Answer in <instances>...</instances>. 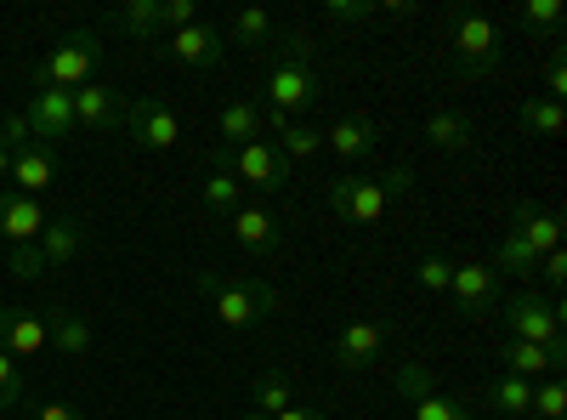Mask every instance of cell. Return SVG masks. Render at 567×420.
<instances>
[{
	"instance_id": "obj_1",
	"label": "cell",
	"mask_w": 567,
	"mask_h": 420,
	"mask_svg": "<svg viewBox=\"0 0 567 420\" xmlns=\"http://www.w3.org/2000/svg\"><path fill=\"white\" fill-rule=\"evenodd\" d=\"M194 290L216 307V318L227 324V330H256V324H267L284 296L267 285V278H245V273H199Z\"/></svg>"
},
{
	"instance_id": "obj_2",
	"label": "cell",
	"mask_w": 567,
	"mask_h": 420,
	"mask_svg": "<svg viewBox=\"0 0 567 420\" xmlns=\"http://www.w3.org/2000/svg\"><path fill=\"white\" fill-rule=\"evenodd\" d=\"M409 188H414V165H398V171H381V176H341V182H329V211H336L341 222H352V227H369V222H381Z\"/></svg>"
},
{
	"instance_id": "obj_3",
	"label": "cell",
	"mask_w": 567,
	"mask_h": 420,
	"mask_svg": "<svg viewBox=\"0 0 567 420\" xmlns=\"http://www.w3.org/2000/svg\"><path fill=\"white\" fill-rule=\"evenodd\" d=\"M561 245V216L556 211H534V205H516V222L505 227V239L494 250V273H523L534 278V267Z\"/></svg>"
},
{
	"instance_id": "obj_4",
	"label": "cell",
	"mask_w": 567,
	"mask_h": 420,
	"mask_svg": "<svg viewBox=\"0 0 567 420\" xmlns=\"http://www.w3.org/2000/svg\"><path fill=\"white\" fill-rule=\"evenodd\" d=\"M505 58V40H499V23L483 18V12H460L449 23V80L471 85V80H488V69H499Z\"/></svg>"
},
{
	"instance_id": "obj_5",
	"label": "cell",
	"mask_w": 567,
	"mask_h": 420,
	"mask_svg": "<svg viewBox=\"0 0 567 420\" xmlns=\"http://www.w3.org/2000/svg\"><path fill=\"white\" fill-rule=\"evenodd\" d=\"M318 98H323V80H318V69H312V58H307V34H290V40L278 45L272 69H267V103L296 120V114H307Z\"/></svg>"
},
{
	"instance_id": "obj_6",
	"label": "cell",
	"mask_w": 567,
	"mask_h": 420,
	"mask_svg": "<svg viewBox=\"0 0 567 420\" xmlns=\"http://www.w3.org/2000/svg\"><path fill=\"white\" fill-rule=\"evenodd\" d=\"M97 63H103V40H97V29H80V34H63L52 52H45V58L29 69V85H34V91H45V85L80 91V85H91Z\"/></svg>"
},
{
	"instance_id": "obj_7",
	"label": "cell",
	"mask_w": 567,
	"mask_h": 420,
	"mask_svg": "<svg viewBox=\"0 0 567 420\" xmlns=\"http://www.w3.org/2000/svg\"><path fill=\"white\" fill-rule=\"evenodd\" d=\"M499 324H505V341H528V347H550L567 358V330H561V307L539 290H516L505 307H499Z\"/></svg>"
},
{
	"instance_id": "obj_8",
	"label": "cell",
	"mask_w": 567,
	"mask_h": 420,
	"mask_svg": "<svg viewBox=\"0 0 567 420\" xmlns=\"http://www.w3.org/2000/svg\"><path fill=\"white\" fill-rule=\"evenodd\" d=\"M120 131L131 136L136 148H148V154H165V148L182 143V120H176V109L165 98H131Z\"/></svg>"
},
{
	"instance_id": "obj_9",
	"label": "cell",
	"mask_w": 567,
	"mask_h": 420,
	"mask_svg": "<svg viewBox=\"0 0 567 420\" xmlns=\"http://www.w3.org/2000/svg\"><path fill=\"white\" fill-rule=\"evenodd\" d=\"M398 392L409 398V420H471V409H465L460 398L437 392V387H432V369L414 363V358L398 363Z\"/></svg>"
},
{
	"instance_id": "obj_10",
	"label": "cell",
	"mask_w": 567,
	"mask_h": 420,
	"mask_svg": "<svg viewBox=\"0 0 567 420\" xmlns=\"http://www.w3.org/2000/svg\"><path fill=\"white\" fill-rule=\"evenodd\" d=\"M227 154V171L245 182V188H261V194H284L290 188V160H284L267 136L261 143H245V148H221Z\"/></svg>"
},
{
	"instance_id": "obj_11",
	"label": "cell",
	"mask_w": 567,
	"mask_h": 420,
	"mask_svg": "<svg viewBox=\"0 0 567 420\" xmlns=\"http://www.w3.org/2000/svg\"><path fill=\"white\" fill-rule=\"evenodd\" d=\"M159 52L171 58V63H182V69H216L221 58H227V34L216 29V23H187V29H176V34H165V45Z\"/></svg>"
},
{
	"instance_id": "obj_12",
	"label": "cell",
	"mask_w": 567,
	"mask_h": 420,
	"mask_svg": "<svg viewBox=\"0 0 567 420\" xmlns=\"http://www.w3.org/2000/svg\"><path fill=\"white\" fill-rule=\"evenodd\" d=\"M23 120H29V131H34V143H63V136H74L80 125H74V91H58V85H45V91H34L29 98V109H23Z\"/></svg>"
},
{
	"instance_id": "obj_13",
	"label": "cell",
	"mask_w": 567,
	"mask_h": 420,
	"mask_svg": "<svg viewBox=\"0 0 567 420\" xmlns=\"http://www.w3.org/2000/svg\"><path fill=\"white\" fill-rule=\"evenodd\" d=\"M449 296H454V307L465 318H494V307H499V273L488 262H460Z\"/></svg>"
},
{
	"instance_id": "obj_14",
	"label": "cell",
	"mask_w": 567,
	"mask_h": 420,
	"mask_svg": "<svg viewBox=\"0 0 567 420\" xmlns=\"http://www.w3.org/2000/svg\"><path fill=\"white\" fill-rule=\"evenodd\" d=\"M45 347H52V336H45V313L0 307V352L23 363V358H40Z\"/></svg>"
},
{
	"instance_id": "obj_15",
	"label": "cell",
	"mask_w": 567,
	"mask_h": 420,
	"mask_svg": "<svg viewBox=\"0 0 567 420\" xmlns=\"http://www.w3.org/2000/svg\"><path fill=\"white\" fill-rule=\"evenodd\" d=\"M120 120H125V103H120V91H114V85L91 80V85L74 91V125L109 136V131H120Z\"/></svg>"
},
{
	"instance_id": "obj_16",
	"label": "cell",
	"mask_w": 567,
	"mask_h": 420,
	"mask_svg": "<svg viewBox=\"0 0 567 420\" xmlns=\"http://www.w3.org/2000/svg\"><path fill=\"white\" fill-rule=\"evenodd\" d=\"M381 352H386V324H374V318H352L336 336V363L341 369H369V363H381Z\"/></svg>"
},
{
	"instance_id": "obj_17",
	"label": "cell",
	"mask_w": 567,
	"mask_h": 420,
	"mask_svg": "<svg viewBox=\"0 0 567 420\" xmlns=\"http://www.w3.org/2000/svg\"><path fill=\"white\" fill-rule=\"evenodd\" d=\"M34 250H40V262H45V273H58V267H69L80 250H85V222L80 216H45V227H40V239H34Z\"/></svg>"
},
{
	"instance_id": "obj_18",
	"label": "cell",
	"mask_w": 567,
	"mask_h": 420,
	"mask_svg": "<svg viewBox=\"0 0 567 420\" xmlns=\"http://www.w3.org/2000/svg\"><path fill=\"white\" fill-rule=\"evenodd\" d=\"M494 358H499V376H516V381L561 376V363H567L561 352H550V347H528V341H499Z\"/></svg>"
},
{
	"instance_id": "obj_19",
	"label": "cell",
	"mask_w": 567,
	"mask_h": 420,
	"mask_svg": "<svg viewBox=\"0 0 567 420\" xmlns=\"http://www.w3.org/2000/svg\"><path fill=\"white\" fill-rule=\"evenodd\" d=\"M52 182H58V154L45 148V143H29V148L12 154V176H7V188H12V194L40 199L45 188H52Z\"/></svg>"
},
{
	"instance_id": "obj_20",
	"label": "cell",
	"mask_w": 567,
	"mask_h": 420,
	"mask_svg": "<svg viewBox=\"0 0 567 420\" xmlns=\"http://www.w3.org/2000/svg\"><path fill=\"white\" fill-rule=\"evenodd\" d=\"M374 148H381V131H374V120H363V114H347V120H336L323 131V154H336L347 165L369 160Z\"/></svg>"
},
{
	"instance_id": "obj_21",
	"label": "cell",
	"mask_w": 567,
	"mask_h": 420,
	"mask_svg": "<svg viewBox=\"0 0 567 420\" xmlns=\"http://www.w3.org/2000/svg\"><path fill=\"white\" fill-rule=\"evenodd\" d=\"M233 239H239L250 256H278V250H284V227H278L272 211L239 205V211H233Z\"/></svg>"
},
{
	"instance_id": "obj_22",
	"label": "cell",
	"mask_w": 567,
	"mask_h": 420,
	"mask_svg": "<svg viewBox=\"0 0 567 420\" xmlns=\"http://www.w3.org/2000/svg\"><path fill=\"white\" fill-rule=\"evenodd\" d=\"M40 227H45L40 199L0 188V239H7V245H34V239H40Z\"/></svg>"
},
{
	"instance_id": "obj_23",
	"label": "cell",
	"mask_w": 567,
	"mask_h": 420,
	"mask_svg": "<svg viewBox=\"0 0 567 420\" xmlns=\"http://www.w3.org/2000/svg\"><path fill=\"white\" fill-rule=\"evenodd\" d=\"M216 136H221V148L261 143V103H250V98H233V103L216 114Z\"/></svg>"
},
{
	"instance_id": "obj_24",
	"label": "cell",
	"mask_w": 567,
	"mask_h": 420,
	"mask_svg": "<svg viewBox=\"0 0 567 420\" xmlns=\"http://www.w3.org/2000/svg\"><path fill=\"white\" fill-rule=\"evenodd\" d=\"M425 143H432L437 154H471L477 148V125H471L465 114H454V109H437L432 120H425Z\"/></svg>"
},
{
	"instance_id": "obj_25",
	"label": "cell",
	"mask_w": 567,
	"mask_h": 420,
	"mask_svg": "<svg viewBox=\"0 0 567 420\" xmlns=\"http://www.w3.org/2000/svg\"><path fill=\"white\" fill-rule=\"evenodd\" d=\"M199 199H205V211H216V216H233V211L245 205V182L227 171V154H221V148H216V160H210V176H205Z\"/></svg>"
},
{
	"instance_id": "obj_26",
	"label": "cell",
	"mask_w": 567,
	"mask_h": 420,
	"mask_svg": "<svg viewBox=\"0 0 567 420\" xmlns=\"http://www.w3.org/2000/svg\"><path fill=\"white\" fill-rule=\"evenodd\" d=\"M45 336H52V347H58L63 358H85V352H91V324H85L80 313H69V307L45 313Z\"/></svg>"
},
{
	"instance_id": "obj_27",
	"label": "cell",
	"mask_w": 567,
	"mask_h": 420,
	"mask_svg": "<svg viewBox=\"0 0 567 420\" xmlns=\"http://www.w3.org/2000/svg\"><path fill=\"white\" fill-rule=\"evenodd\" d=\"M250 398H256V414H278V409L296 403V381L284 376V369H261L256 387H250Z\"/></svg>"
},
{
	"instance_id": "obj_28",
	"label": "cell",
	"mask_w": 567,
	"mask_h": 420,
	"mask_svg": "<svg viewBox=\"0 0 567 420\" xmlns=\"http://www.w3.org/2000/svg\"><path fill=\"white\" fill-rule=\"evenodd\" d=\"M516 23H523L534 40L556 45V40H561V0H523V12H516Z\"/></svg>"
},
{
	"instance_id": "obj_29",
	"label": "cell",
	"mask_w": 567,
	"mask_h": 420,
	"mask_svg": "<svg viewBox=\"0 0 567 420\" xmlns=\"http://www.w3.org/2000/svg\"><path fill=\"white\" fill-rule=\"evenodd\" d=\"M488 409H499V414H528V409H534V381L494 376V381H488Z\"/></svg>"
},
{
	"instance_id": "obj_30",
	"label": "cell",
	"mask_w": 567,
	"mask_h": 420,
	"mask_svg": "<svg viewBox=\"0 0 567 420\" xmlns=\"http://www.w3.org/2000/svg\"><path fill=\"white\" fill-rule=\"evenodd\" d=\"M114 29H125L131 40H154L159 34V0H125L114 12Z\"/></svg>"
},
{
	"instance_id": "obj_31",
	"label": "cell",
	"mask_w": 567,
	"mask_h": 420,
	"mask_svg": "<svg viewBox=\"0 0 567 420\" xmlns=\"http://www.w3.org/2000/svg\"><path fill=\"white\" fill-rule=\"evenodd\" d=\"M284 160H318L323 154V131H312V125H301V120H290L278 131V143H272Z\"/></svg>"
},
{
	"instance_id": "obj_32",
	"label": "cell",
	"mask_w": 567,
	"mask_h": 420,
	"mask_svg": "<svg viewBox=\"0 0 567 420\" xmlns=\"http://www.w3.org/2000/svg\"><path fill=\"white\" fill-rule=\"evenodd\" d=\"M233 45H245V52H261V45L272 40V18L261 7H245V12H233Z\"/></svg>"
},
{
	"instance_id": "obj_33",
	"label": "cell",
	"mask_w": 567,
	"mask_h": 420,
	"mask_svg": "<svg viewBox=\"0 0 567 420\" xmlns=\"http://www.w3.org/2000/svg\"><path fill=\"white\" fill-rule=\"evenodd\" d=\"M516 120H523V131H528V136H556V131H561V103L534 98V103L516 109Z\"/></svg>"
},
{
	"instance_id": "obj_34",
	"label": "cell",
	"mask_w": 567,
	"mask_h": 420,
	"mask_svg": "<svg viewBox=\"0 0 567 420\" xmlns=\"http://www.w3.org/2000/svg\"><path fill=\"white\" fill-rule=\"evenodd\" d=\"M414 285H420L425 296H449V285H454V262H443V256H420V262H414Z\"/></svg>"
},
{
	"instance_id": "obj_35",
	"label": "cell",
	"mask_w": 567,
	"mask_h": 420,
	"mask_svg": "<svg viewBox=\"0 0 567 420\" xmlns=\"http://www.w3.org/2000/svg\"><path fill=\"white\" fill-rule=\"evenodd\" d=\"M528 414H539V420H561L567 414V387H561V376H545L539 387H534V409Z\"/></svg>"
},
{
	"instance_id": "obj_36",
	"label": "cell",
	"mask_w": 567,
	"mask_h": 420,
	"mask_svg": "<svg viewBox=\"0 0 567 420\" xmlns=\"http://www.w3.org/2000/svg\"><path fill=\"white\" fill-rule=\"evenodd\" d=\"M23 392H29V381H23V363L0 352V409H18V403H23Z\"/></svg>"
},
{
	"instance_id": "obj_37",
	"label": "cell",
	"mask_w": 567,
	"mask_h": 420,
	"mask_svg": "<svg viewBox=\"0 0 567 420\" xmlns=\"http://www.w3.org/2000/svg\"><path fill=\"white\" fill-rule=\"evenodd\" d=\"M187 23H199V0H159V34H176Z\"/></svg>"
},
{
	"instance_id": "obj_38",
	"label": "cell",
	"mask_w": 567,
	"mask_h": 420,
	"mask_svg": "<svg viewBox=\"0 0 567 420\" xmlns=\"http://www.w3.org/2000/svg\"><path fill=\"white\" fill-rule=\"evenodd\" d=\"M29 143H34V131H29L23 114H7V120H0V148H7V154H18V148H29Z\"/></svg>"
},
{
	"instance_id": "obj_39",
	"label": "cell",
	"mask_w": 567,
	"mask_h": 420,
	"mask_svg": "<svg viewBox=\"0 0 567 420\" xmlns=\"http://www.w3.org/2000/svg\"><path fill=\"white\" fill-rule=\"evenodd\" d=\"M534 278H539V285H545L550 296H556V290L567 285V256H561V245H556V250H550V256H545V262L534 267Z\"/></svg>"
},
{
	"instance_id": "obj_40",
	"label": "cell",
	"mask_w": 567,
	"mask_h": 420,
	"mask_svg": "<svg viewBox=\"0 0 567 420\" xmlns=\"http://www.w3.org/2000/svg\"><path fill=\"white\" fill-rule=\"evenodd\" d=\"M12 278H45V262L34 245H12Z\"/></svg>"
},
{
	"instance_id": "obj_41",
	"label": "cell",
	"mask_w": 567,
	"mask_h": 420,
	"mask_svg": "<svg viewBox=\"0 0 567 420\" xmlns=\"http://www.w3.org/2000/svg\"><path fill=\"white\" fill-rule=\"evenodd\" d=\"M561 91H567V69H561V45H550V69H545V98L561 103Z\"/></svg>"
},
{
	"instance_id": "obj_42",
	"label": "cell",
	"mask_w": 567,
	"mask_h": 420,
	"mask_svg": "<svg viewBox=\"0 0 567 420\" xmlns=\"http://www.w3.org/2000/svg\"><path fill=\"white\" fill-rule=\"evenodd\" d=\"M323 12L336 18V23H363V18H374V12H381V7H369V0H358V7H347V0H329Z\"/></svg>"
},
{
	"instance_id": "obj_43",
	"label": "cell",
	"mask_w": 567,
	"mask_h": 420,
	"mask_svg": "<svg viewBox=\"0 0 567 420\" xmlns=\"http://www.w3.org/2000/svg\"><path fill=\"white\" fill-rule=\"evenodd\" d=\"M239 420H329L323 409H301V403H290V409H278V414H256V409H245Z\"/></svg>"
},
{
	"instance_id": "obj_44",
	"label": "cell",
	"mask_w": 567,
	"mask_h": 420,
	"mask_svg": "<svg viewBox=\"0 0 567 420\" xmlns=\"http://www.w3.org/2000/svg\"><path fill=\"white\" fill-rule=\"evenodd\" d=\"M34 420H85V414H80L74 403H63V398H52V403H40V409H34Z\"/></svg>"
},
{
	"instance_id": "obj_45",
	"label": "cell",
	"mask_w": 567,
	"mask_h": 420,
	"mask_svg": "<svg viewBox=\"0 0 567 420\" xmlns=\"http://www.w3.org/2000/svg\"><path fill=\"white\" fill-rule=\"evenodd\" d=\"M7 176H12V154L0 148V188H7Z\"/></svg>"
}]
</instances>
